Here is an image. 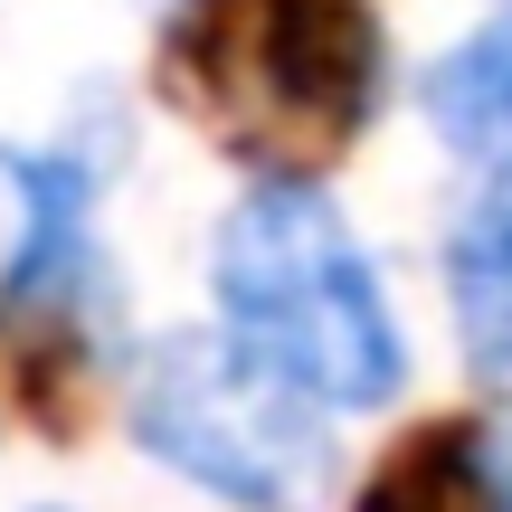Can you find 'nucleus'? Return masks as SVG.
<instances>
[{"label": "nucleus", "mask_w": 512, "mask_h": 512, "mask_svg": "<svg viewBox=\"0 0 512 512\" xmlns=\"http://www.w3.org/2000/svg\"><path fill=\"white\" fill-rule=\"evenodd\" d=\"M162 95L256 181H313L380 114V10L370 0H181L162 19Z\"/></svg>", "instance_id": "f257e3e1"}, {"label": "nucleus", "mask_w": 512, "mask_h": 512, "mask_svg": "<svg viewBox=\"0 0 512 512\" xmlns=\"http://www.w3.org/2000/svg\"><path fill=\"white\" fill-rule=\"evenodd\" d=\"M219 332L294 380L313 408H389L408 389V332L370 247L313 181H256L219 219Z\"/></svg>", "instance_id": "f03ea898"}, {"label": "nucleus", "mask_w": 512, "mask_h": 512, "mask_svg": "<svg viewBox=\"0 0 512 512\" xmlns=\"http://www.w3.org/2000/svg\"><path fill=\"white\" fill-rule=\"evenodd\" d=\"M133 437L238 512H304L332 475V427L228 332H181L133 370Z\"/></svg>", "instance_id": "7ed1b4c3"}, {"label": "nucleus", "mask_w": 512, "mask_h": 512, "mask_svg": "<svg viewBox=\"0 0 512 512\" xmlns=\"http://www.w3.org/2000/svg\"><path fill=\"white\" fill-rule=\"evenodd\" d=\"M86 266V162L0 143V323L38 313Z\"/></svg>", "instance_id": "20e7f679"}, {"label": "nucleus", "mask_w": 512, "mask_h": 512, "mask_svg": "<svg viewBox=\"0 0 512 512\" xmlns=\"http://www.w3.org/2000/svg\"><path fill=\"white\" fill-rule=\"evenodd\" d=\"M446 304H456V332H465V361L475 380L512 399V190L475 200L446 238Z\"/></svg>", "instance_id": "39448f33"}, {"label": "nucleus", "mask_w": 512, "mask_h": 512, "mask_svg": "<svg viewBox=\"0 0 512 512\" xmlns=\"http://www.w3.org/2000/svg\"><path fill=\"white\" fill-rule=\"evenodd\" d=\"M427 124L446 152L484 171L494 190H512V19L475 29L465 48H446L427 67Z\"/></svg>", "instance_id": "423d86ee"}, {"label": "nucleus", "mask_w": 512, "mask_h": 512, "mask_svg": "<svg viewBox=\"0 0 512 512\" xmlns=\"http://www.w3.org/2000/svg\"><path fill=\"white\" fill-rule=\"evenodd\" d=\"M351 512H484V437L465 418H437L380 456Z\"/></svg>", "instance_id": "0eeeda50"}]
</instances>
